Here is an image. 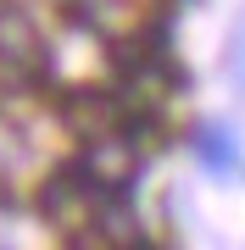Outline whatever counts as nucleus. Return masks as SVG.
Returning a JSON list of instances; mask_svg holds the SVG:
<instances>
[{
	"label": "nucleus",
	"instance_id": "1",
	"mask_svg": "<svg viewBox=\"0 0 245 250\" xmlns=\"http://www.w3.org/2000/svg\"><path fill=\"white\" fill-rule=\"evenodd\" d=\"M0 67L6 72H39L45 67V39L22 11H0Z\"/></svg>",
	"mask_w": 245,
	"mask_h": 250
},
{
	"label": "nucleus",
	"instance_id": "2",
	"mask_svg": "<svg viewBox=\"0 0 245 250\" xmlns=\"http://www.w3.org/2000/svg\"><path fill=\"white\" fill-rule=\"evenodd\" d=\"M195 156L206 161L218 178H234L240 172V145H234V134H228L223 123H200L195 128Z\"/></svg>",
	"mask_w": 245,
	"mask_h": 250
},
{
	"label": "nucleus",
	"instance_id": "3",
	"mask_svg": "<svg viewBox=\"0 0 245 250\" xmlns=\"http://www.w3.org/2000/svg\"><path fill=\"white\" fill-rule=\"evenodd\" d=\"M28 161H34V139L22 134L17 117L0 111V189H11V178H22Z\"/></svg>",
	"mask_w": 245,
	"mask_h": 250
},
{
	"label": "nucleus",
	"instance_id": "4",
	"mask_svg": "<svg viewBox=\"0 0 245 250\" xmlns=\"http://www.w3.org/2000/svg\"><path fill=\"white\" fill-rule=\"evenodd\" d=\"M228 72L245 83V17H240V28H234V50H228Z\"/></svg>",
	"mask_w": 245,
	"mask_h": 250
}]
</instances>
